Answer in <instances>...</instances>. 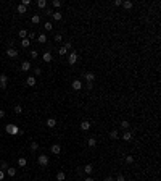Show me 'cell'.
Listing matches in <instances>:
<instances>
[{"instance_id": "obj_1", "label": "cell", "mask_w": 161, "mask_h": 181, "mask_svg": "<svg viewBox=\"0 0 161 181\" xmlns=\"http://www.w3.org/2000/svg\"><path fill=\"white\" fill-rule=\"evenodd\" d=\"M5 131L8 133V134H18V133H19V128L16 125H6L5 126Z\"/></svg>"}, {"instance_id": "obj_2", "label": "cell", "mask_w": 161, "mask_h": 181, "mask_svg": "<svg viewBox=\"0 0 161 181\" xmlns=\"http://www.w3.org/2000/svg\"><path fill=\"white\" fill-rule=\"evenodd\" d=\"M37 162H39V165H40V167H47V165H49V155H45V154L39 155Z\"/></svg>"}, {"instance_id": "obj_3", "label": "cell", "mask_w": 161, "mask_h": 181, "mask_svg": "<svg viewBox=\"0 0 161 181\" xmlns=\"http://www.w3.org/2000/svg\"><path fill=\"white\" fill-rule=\"evenodd\" d=\"M77 60H79V55H77L76 52H69V55H68V63H69V65H74Z\"/></svg>"}, {"instance_id": "obj_4", "label": "cell", "mask_w": 161, "mask_h": 181, "mask_svg": "<svg viewBox=\"0 0 161 181\" xmlns=\"http://www.w3.org/2000/svg\"><path fill=\"white\" fill-rule=\"evenodd\" d=\"M6 81H8V76L6 74H0V87L2 89H6Z\"/></svg>"}, {"instance_id": "obj_5", "label": "cell", "mask_w": 161, "mask_h": 181, "mask_svg": "<svg viewBox=\"0 0 161 181\" xmlns=\"http://www.w3.org/2000/svg\"><path fill=\"white\" fill-rule=\"evenodd\" d=\"M6 55H8L10 58H16V57H18V50L16 49H8L6 50Z\"/></svg>"}, {"instance_id": "obj_6", "label": "cell", "mask_w": 161, "mask_h": 181, "mask_svg": "<svg viewBox=\"0 0 161 181\" xmlns=\"http://www.w3.org/2000/svg\"><path fill=\"white\" fill-rule=\"evenodd\" d=\"M26 84H27V86H31V87H34V86H36V76H27L26 78Z\"/></svg>"}, {"instance_id": "obj_7", "label": "cell", "mask_w": 161, "mask_h": 181, "mask_svg": "<svg viewBox=\"0 0 161 181\" xmlns=\"http://www.w3.org/2000/svg\"><path fill=\"white\" fill-rule=\"evenodd\" d=\"M71 86H73V89H74V91H81V89H82V83H81L79 79L73 81V84H71Z\"/></svg>"}, {"instance_id": "obj_8", "label": "cell", "mask_w": 161, "mask_h": 181, "mask_svg": "<svg viewBox=\"0 0 161 181\" xmlns=\"http://www.w3.org/2000/svg\"><path fill=\"white\" fill-rule=\"evenodd\" d=\"M81 129H82V131H89V129H90V123H89L87 120H84L81 123Z\"/></svg>"}, {"instance_id": "obj_9", "label": "cell", "mask_w": 161, "mask_h": 181, "mask_svg": "<svg viewBox=\"0 0 161 181\" xmlns=\"http://www.w3.org/2000/svg\"><path fill=\"white\" fill-rule=\"evenodd\" d=\"M122 139H124L126 142H129V141H131V139H132V133L126 129V131H124V134H122Z\"/></svg>"}, {"instance_id": "obj_10", "label": "cell", "mask_w": 161, "mask_h": 181, "mask_svg": "<svg viewBox=\"0 0 161 181\" xmlns=\"http://www.w3.org/2000/svg\"><path fill=\"white\" fill-rule=\"evenodd\" d=\"M52 154H55V155L61 154V146H60V144H55V146H52Z\"/></svg>"}, {"instance_id": "obj_11", "label": "cell", "mask_w": 161, "mask_h": 181, "mask_svg": "<svg viewBox=\"0 0 161 181\" xmlns=\"http://www.w3.org/2000/svg\"><path fill=\"white\" fill-rule=\"evenodd\" d=\"M84 78H85V79H87V83H92V81L95 79V74L89 71V73H85V74H84Z\"/></svg>"}, {"instance_id": "obj_12", "label": "cell", "mask_w": 161, "mask_h": 181, "mask_svg": "<svg viewBox=\"0 0 161 181\" xmlns=\"http://www.w3.org/2000/svg\"><path fill=\"white\" fill-rule=\"evenodd\" d=\"M42 58H44V61H47V63H50V61H52V53H50V52H44Z\"/></svg>"}, {"instance_id": "obj_13", "label": "cell", "mask_w": 161, "mask_h": 181, "mask_svg": "<svg viewBox=\"0 0 161 181\" xmlns=\"http://www.w3.org/2000/svg\"><path fill=\"white\" fill-rule=\"evenodd\" d=\"M5 172H6V175L11 176V178H13V176H16V168H11V167H8Z\"/></svg>"}, {"instance_id": "obj_14", "label": "cell", "mask_w": 161, "mask_h": 181, "mask_svg": "<svg viewBox=\"0 0 161 181\" xmlns=\"http://www.w3.org/2000/svg\"><path fill=\"white\" fill-rule=\"evenodd\" d=\"M47 126L49 128H55L56 126V120L55 118H47Z\"/></svg>"}, {"instance_id": "obj_15", "label": "cell", "mask_w": 161, "mask_h": 181, "mask_svg": "<svg viewBox=\"0 0 161 181\" xmlns=\"http://www.w3.org/2000/svg\"><path fill=\"white\" fill-rule=\"evenodd\" d=\"M21 70L23 71H29L31 70V61H23L21 63Z\"/></svg>"}, {"instance_id": "obj_16", "label": "cell", "mask_w": 161, "mask_h": 181, "mask_svg": "<svg viewBox=\"0 0 161 181\" xmlns=\"http://www.w3.org/2000/svg\"><path fill=\"white\" fill-rule=\"evenodd\" d=\"M87 146L89 147H95V146H97V139L95 138H89L87 139Z\"/></svg>"}, {"instance_id": "obj_17", "label": "cell", "mask_w": 161, "mask_h": 181, "mask_svg": "<svg viewBox=\"0 0 161 181\" xmlns=\"http://www.w3.org/2000/svg\"><path fill=\"white\" fill-rule=\"evenodd\" d=\"M122 6H124L126 10H131L132 6H134V3H132L131 0H126V2H122Z\"/></svg>"}, {"instance_id": "obj_18", "label": "cell", "mask_w": 161, "mask_h": 181, "mask_svg": "<svg viewBox=\"0 0 161 181\" xmlns=\"http://www.w3.org/2000/svg\"><path fill=\"white\" fill-rule=\"evenodd\" d=\"M84 172H85V173H87V176H89V175H90V173H92V172H94V167H92V165H90V163H87V165H85V167H84Z\"/></svg>"}, {"instance_id": "obj_19", "label": "cell", "mask_w": 161, "mask_h": 181, "mask_svg": "<svg viewBox=\"0 0 161 181\" xmlns=\"http://www.w3.org/2000/svg\"><path fill=\"white\" fill-rule=\"evenodd\" d=\"M52 16H53L55 21H61V11H53Z\"/></svg>"}, {"instance_id": "obj_20", "label": "cell", "mask_w": 161, "mask_h": 181, "mask_svg": "<svg viewBox=\"0 0 161 181\" xmlns=\"http://www.w3.org/2000/svg\"><path fill=\"white\" fill-rule=\"evenodd\" d=\"M37 40H39V44H45L47 42V36H45V34H39Z\"/></svg>"}, {"instance_id": "obj_21", "label": "cell", "mask_w": 161, "mask_h": 181, "mask_svg": "<svg viewBox=\"0 0 161 181\" xmlns=\"http://www.w3.org/2000/svg\"><path fill=\"white\" fill-rule=\"evenodd\" d=\"M18 165L19 167H26L27 165V160L24 159V157H19V159H18Z\"/></svg>"}, {"instance_id": "obj_22", "label": "cell", "mask_w": 161, "mask_h": 181, "mask_svg": "<svg viewBox=\"0 0 161 181\" xmlns=\"http://www.w3.org/2000/svg\"><path fill=\"white\" fill-rule=\"evenodd\" d=\"M31 21H32L34 24H39V23H40V16H39V15H32V18H31Z\"/></svg>"}, {"instance_id": "obj_23", "label": "cell", "mask_w": 161, "mask_h": 181, "mask_svg": "<svg viewBox=\"0 0 161 181\" xmlns=\"http://www.w3.org/2000/svg\"><path fill=\"white\" fill-rule=\"evenodd\" d=\"M64 178H66V175H64L63 172H58V173H56V180H58V181H64Z\"/></svg>"}, {"instance_id": "obj_24", "label": "cell", "mask_w": 161, "mask_h": 181, "mask_svg": "<svg viewBox=\"0 0 161 181\" xmlns=\"http://www.w3.org/2000/svg\"><path fill=\"white\" fill-rule=\"evenodd\" d=\"M21 45L24 47V49H27V47L31 45V40L29 39H21Z\"/></svg>"}, {"instance_id": "obj_25", "label": "cell", "mask_w": 161, "mask_h": 181, "mask_svg": "<svg viewBox=\"0 0 161 181\" xmlns=\"http://www.w3.org/2000/svg\"><path fill=\"white\" fill-rule=\"evenodd\" d=\"M44 29H45V31H52V29H53V24H52L50 21H47L45 24H44Z\"/></svg>"}, {"instance_id": "obj_26", "label": "cell", "mask_w": 161, "mask_h": 181, "mask_svg": "<svg viewBox=\"0 0 161 181\" xmlns=\"http://www.w3.org/2000/svg\"><path fill=\"white\" fill-rule=\"evenodd\" d=\"M109 138L111 139H118L119 138V134H118V131H116V129H113L111 133H109Z\"/></svg>"}, {"instance_id": "obj_27", "label": "cell", "mask_w": 161, "mask_h": 181, "mask_svg": "<svg viewBox=\"0 0 161 181\" xmlns=\"http://www.w3.org/2000/svg\"><path fill=\"white\" fill-rule=\"evenodd\" d=\"M18 34H19V37H21V39H26V37H27V31L26 29H21Z\"/></svg>"}, {"instance_id": "obj_28", "label": "cell", "mask_w": 161, "mask_h": 181, "mask_svg": "<svg viewBox=\"0 0 161 181\" xmlns=\"http://www.w3.org/2000/svg\"><path fill=\"white\" fill-rule=\"evenodd\" d=\"M37 6H39V8H45L47 2H45V0H39V2H37Z\"/></svg>"}, {"instance_id": "obj_29", "label": "cell", "mask_w": 161, "mask_h": 181, "mask_svg": "<svg viewBox=\"0 0 161 181\" xmlns=\"http://www.w3.org/2000/svg\"><path fill=\"white\" fill-rule=\"evenodd\" d=\"M126 163H134V155H126Z\"/></svg>"}, {"instance_id": "obj_30", "label": "cell", "mask_w": 161, "mask_h": 181, "mask_svg": "<svg viewBox=\"0 0 161 181\" xmlns=\"http://www.w3.org/2000/svg\"><path fill=\"white\" fill-rule=\"evenodd\" d=\"M16 10H18V13H21V15H24V13H26V6H23V5H18V8H16Z\"/></svg>"}, {"instance_id": "obj_31", "label": "cell", "mask_w": 161, "mask_h": 181, "mask_svg": "<svg viewBox=\"0 0 161 181\" xmlns=\"http://www.w3.org/2000/svg\"><path fill=\"white\" fill-rule=\"evenodd\" d=\"M121 128H122V129H124V131H126V129H127V128H129V121H127V120H124V121H121Z\"/></svg>"}, {"instance_id": "obj_32", "label": "cell", "mask_w": 161, "mask_h": 181, "mask_svg": "<svg viewBox=\"0 0 161 181\" xmlns=\"http://www.w3.org/2000/svg\"><path fill=\"white\" fill-rule=\"evenodd\" d=\"M37 149H39V144H37L36 141L31 142V151H37Z\"/></svg>"}, {"instance_id": "obj_33", "label": "cell", "mask_w": 161, "mask_h": 181, "mask_svg": "<svg viewBox=\"0 0 161 181\" xmlns=\"http://www.w3.org/2000/svg\"><path fill=\"white\" fill-rule=\"evenodd\" d=\"M58 53H60V55H66V53H68V50L64 49V47H60V50H58Z\"/></svg>"}, {"instance_id": "obj_34", "label": "cell", "mask_w": 161, "mask_h": 181, "mask_svg": "<svg viewBox=\"0 0 161 181\" xmlns=\"http://www.w3.org/2000/svg\"><path fill=\"white\" fill-rule=\"evenodd\" d=\"M21 112H23L21 105H15V113H21Z\"/></svg>"}, {"instance_id": "obj_35", "label": "cell", "mask_w": 161, "mask_h": 181, "mask_svg": "<svg viewBox=\"0 0 161 181\" xmlns=\"http://www.w3.org/2000/svg\"><path fill=\"white\" fill-rule=\"evenodd\" d=\"M37 57H39V52H37V50H32V52H31V58H37Z\"/></svg>"}, {"instance_id": "obj_36", "label": "cell", "mask_w": 161, "mask_h": 181, "mask_svg": "<svg viewBox=\"0 0 161 181\" xmlns=\"http://www.w3.org/2000/svg\"><path fill=\"white\" fill-rule=\"evenodd\" d=\"M40 74H42V70H40V68H36V70H34V76H40Z\"/></svg>"}, {"instance_id": "obj_37", "label": "cell", "mask_w": 161, "mask_h": 181, "mask_svg": "<svg viewBox=\"0 0 161 181\" xmlns=\"http://www.w3.org/2000/svg\"><path fill=\"white\" fill-rule=\"evenodd\" d=\"M52 3H53V6H56V8H58V6H61V5H63V3H61L60 0H53Z\"/></svg>"}, {"instance_id": "obj_38", "label": "cell", "mask_w": 161, "mask_h": 181, "mask_svg": "<svg viewBox=\"0 0 161 181\" xmlns=\"http://www.w3.org/2000/svg\"><path fill=\"white\" fill-rule=\"evenodd\" d=\"M61 39H63V37H61V34H56V36H55V42H61Z\"/></svg>"}, {"instance_id": "obj_39", "label": "cell", "mask_w": 161, "mask_h": 181, "mask_svg": "<svg viewBox=\"0 0 161 181\" xmlns=\"http://www.w3.org/2000/svg\"><path fill=\"white\" fill-rule=\"evenodd\" d=\"M0 168H2V170H6V168H8V163H6V162H2V163H0Z\"/></svg>"}, {"instance_id": "obj_40", "label": "cell", "mask_w": 161, "mask_h": 181, "mask_svg": "<svg viewBox=\"0 0 161 181\" xmlns=\"http://www.w3.org/2000/svg\"><path fill=\"white\" fill-rule=\"evenodd\" d=\"M23 6H27V5H31V0H23V3H21Z\"/></svg>"}, {"instance_id": "obj_41", "label": "cell", "mask_w": 161, "mask_h": 181, "mask_svg": "<svg viewBox=\"0 0 161 181\" xmlns=\"http://www.w3.org/2000/svg\"><path fill=\"white\" fill-rule=\"evenodd\" d=\"M71 47H73V45H71V42H66V44H64V49H66V50H71Z\"/></svg>"}, {"instance_id": "obj_42", "label": "cell", "mask_w": 161, "mask_h": 181, "mask_svg": "<svg viewBox=\"0 0 161 181\" xmlns=\"http://www.w3.org/2000/svg\"><path fill=\"white\" fill-rule=\"evenodd\" d=\"M27 37H29V40H31V39H34V37H36V34H34V32H27Z\"/></svg>"}, {"instance_id": "obj_43", "label": "cell", "mask_w": 161, "mask_h": 181, "mask_svg": "<svg viewBox=\"0 0 161 181\" xmlns=\"http://www.w3.org/2000/svg\"><path fill=\"white\" fill-rule=\"evenodd\" d=\"M116 181H124V176H122V175H118V176H116Z\"/></svg>"}, {"instance_id": "obj_44", "label": "cell", "mask_w": 161, "mask_h": 181, "mask_svg": "<svg viewBox=\"0 0 161 181\" xmlns=\"http://www.w3.org/2000/svg\"><path fill=\"white\" fill-rule=\"evenodd\" d=\"M3 178H5V172H3V170H0V181H2Z\"/></svg>"}, {"instance_id": "obj_45", "label": "cell", "mask_w": 161, "mask_h": 181, "mask_svg": "<svg viewBox=\"0 0 161 181\" xmlns=\"http://www.w3.org/2000/svg\"><path fill=\"white\" fill-rule=\"evenodd\" d=\"M114 5H116V6H121V5H122V0H116Z\"/></svg>"}, {"instance_id": "obj_46", "label": "cell", "mask_w": 161, "mask_h": 181, "mask_svg": "<svg viewBox=\"0 0 161 181\" xmlns=\"http://www.w3.org/2000/svg\"><path fill=\"white\" fill-rule=\"evenodd\" d=\"M92 87H94V84H92V83H87V91H92Z\"/></svg>"}, {"instance_id": "obj_47", "label": "cell", "mask_w": 161, "mask_h": 181, "mask_svg": "<svg viewBox=\"0 0 161 181\" xmlns=\"http://www.w3.org/2000/svg\"><path fill=\"white\" fill-rule=\"evenodd\" d=\"M84 181H95V180H94V178H92V176H87V178H85Z\"/></svg>"}, {"instance_id": "obj_48", "label": "cell", "mask_w": 161, "mask_h": 181, "mask_svg": "<svg viewBox=\"0 0 161 181\" xmlns=\"http://www.w3.org/2000/svg\"><path fill=\"white\" fill-rule=\"evenodd\" d=\"M5 117V110H0V118H3Z\"/></svg>"}, {"instance_id": "obj_49", "label": "cell", "mask_w": 161, "mask_h": 181, "mask_svg": "<svg viewBox=\"0 0 161 181\" xmlns=\"http://www.w3.org/2000/svg\"><path fill=\"white\" fill-rule=\"evenodd\" d=\"M103 181H114V180H113V178H111V176H107V178H105Z\"/></svg>"}, {"instance_id": "obj_50", "label": "cell", "mask_w": 161, "mask_h": 181, "mask_svg": "<svg viewBox=\"0 0 161 181\" xmlns=\"http://www.w3.org/2000/svg\"><path fill=\"white\" fill-rule=\"evenodd\" d=\"M132 181H135V180H132Z\"/></svg>"}]
</instances>
